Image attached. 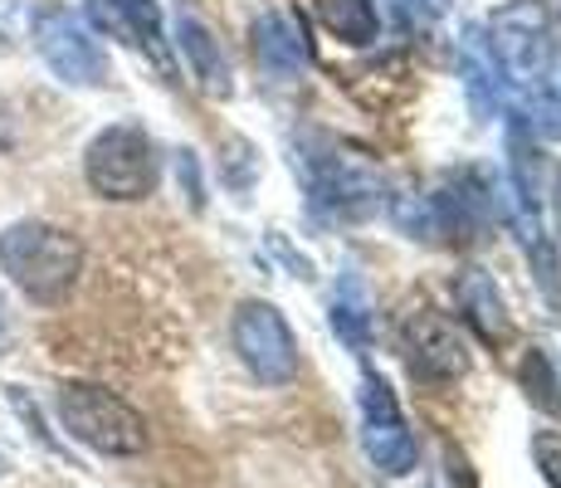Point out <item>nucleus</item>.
Segmentation results:
<instances>
[{"label": "nucleus", "mask_w": 561, "mask_h": 488, "mask_svg": "<svg viewBox=\"0 0 561 488\" xmlns=\"http://www.w3.org/2000/svg\"><path fill=\"white\" fill-rule=\"evenodd\" d=\"M489 54L499 69L508 107L523 113L537 98H552V59H557V25L547 0H508L489 20Z\"/></svg>", "instance_id": "nucleus-1"}, {"label": "nucleus", "mask_w": 561, "mask_h": 488, "mask_svg": "<svg viewBox=\"0 0 561 488\" xmlns=\"http://www.w3.org/2000/svg\"><path fill=\"white\" fill-rule=\"evenodd\" d=\"M0 274L10 279L30 303L54 308L79 288L83 245L54 220H15L0 230Z\"/></svg>", "instance_id": "nucleus-2"}, {"label": "nucleus", "mask_w": 561, "mask_h": 488, "mask_svg": "<svg viewBox=\"0 0 561 488\" xmlns=\"http://www.w3.org/2000/svg\"><path fill=\"white\" fill-rule=\"evenodd\" d=\"M54 416L69 440L83 450L107 454V459H133L147 450V420L137 406H127L117 390L93 386V382H64L54 390Z\"/></svg>", "instance_id": "nucleus-3"}, {"label": "nucleus", "mask_w": 561, "mask_h": 488, "mask_svg": "<svg viewBox=\"0 0 561 488\" xmlns=\"http://www.w3.org/2000/svg\"><path fill=\"white\" fill-rule=\"evenodd\" d=\"M83 181L99 201H147L157 191V147L137 123H113L83 147Z\"/></svg>", "instance_id": "nucleus-4"}, {"label": "nucleus", "mask_w": 561, "mask_h": 488, "mask_svg": "<svg viewBox=\"0 0 561 488\" xmlns=\"http://www.w3.org/2000/svg\"><path fill=\"white\" fill-rule=\"evenodd\" d=\"M30 39H35L39 59L59 83H69V89H103L107 83V49L99 45L89 20L73 15L69 5L35 10Z\"/></svg>", "instance_id": "nucleus-5"}, {"label": "nucleus", "mask_w": 561, "mask_h": 488, "mask_svg": "<svg viewBox=\"0 0 561 488\" xmlns=\"http://www.w3.org/2000/svg\"><path fill=\"white\" fill-rule=\"evenodd\" d=\"M230 342L259 386H288L298 376V342L274 303H240L230 322Z\"/></svg>", "instance_id": "nucleus-6"}, {"label": "nucleus", "mask_w": 561, "mask_h": 488, "mask_svg": "<svg viewBox=\"0 0 561 488\" xmlns=\"http://www.w3.org/2000/svg\"><path fill=\"white\" fill-rule=\"evenodd\" d=\"M304 177H308V191H312V205L332 215H362L381 201V171L371 167L366 157L347 147H322L304 157Z\"/></svg>", "instance_id": "nucleus-7"}, {"label": "nucleus", "mask_w": 561, "mask_h": 488, "mask_svg": "<svg viewBox=\"0 0 561 488\" xmlns=\"http://www.w3.org/2000/svg\"><path fill=\"white\" fill-rule=\"evenodd\" d=\"M357 400H362L366 459H371L381 474H391V479H405V474L415 469V459H420V444H415L410 420L401 416V406H396L391 386H386L381 376H362V396Z\"/></svg>", "instance_id": "nucleus-8"}, {"label": "nucleus", "mask_w": 561, "mask_h": 488, "mask_svg": "<svg viewBox=\"0 0 561 488\" xmlns=\"http://www.w3.org/2000/svg\"><path fill=\"white\" fill-rule=\"evenodd\" d=\"M401 338H405L410 372L425 376V382H455V376L469 372V342H463L455 332V322L439 318V313H430V308L410 313Z\"/></svg>", "instance_id": "nucleus-9"}, {"label": "nucleus", "mask_w": 561, "mask_h": 488, "mask_svg": "<svg viewBox=\"0 0 561 488\" xmlns=\"http://www.w3.org/2000/svg\"><path fill=\"white\" fill-rule=\"evenodd\" d=\"M250 35H254L259 64H264L268 73H278V79H294V73H304L312 64L308 30L294 10H264V15L254 20Z\"/></svg>", "instance_id": "nucleus-10"}, {"label": "nucleus", "mask_w": 561, "mask_h": 488, "mask_svg": "<svg viewBox=\"0 0 561 488\" xmlns=\"http://www.w3.org/2000/svg\"><path fill=\"white\" fill-rule=\"evenodd\" d=\"M93 25L107 35L127 39V45L147 49L152 59H167V39H161V5L157 0H89Z\"/></svg>", "instance_id": "nucleus-11"}, {"label": "nucleus", "mask_w": 561, "mask_h": 488, "mask_svg": "<svg viewBox=\"0 0 561 488\" xmlns=\"http://www.w3.org/2000/svg\"><path fill=\"white\" fill-rule=\"evenodd\" d=\"M455 298H459V313L469 318V328L479 332L483 342H508V303H503L499 284H493V274H483V269H463L459 284H455Z\"/></svg>", "instance_id": "nucleus-12"}, {"label": "nucleus", "mask_w": 561, "mask_h": 488, "mask_svg": "<svg viewBox=\"0 0 561 488\" xmlns=\"http://www.w3.org/2000/svg\"><path fill=\"white\" fill-rule=\"evenodd\" d=\"M176 49H181V59L191 64V79H196L205 93H230V59H225L220 39H215L196 15L176 20Z\"/></svg>", "instance_id": "nucleus-13"}, {"label": "nucleus", "mask_w": 561, "mask_h": 488, "mask_svg": "<svg viewBox=\"0 0 561 488\" xmlns=\"http://www.w3.org/2000/svg\"><path fill=\"white\" fill-rule=\"evenodd\" d=\"M312 5H318L328 35H337L342 45H376V35H381V15L371 0H312Z\"/></svg>", "instance_id": "nucleus-14"}, {"label": "nucleus", "mask_w": 561, "mask_h": 488, "mask_svg": "<svg viewBox=\"0 0 561 488\" xmlns=\"http://www.w3.org/2000/svg\"><path fill=\"white\" fill-rule=\"evenodd\" d=\"M332 332H337L352 352L371 347V303H366V288L357 279H342L337 293H332Z\"/></svg>", "instance_id": "nucleus-15"}, {"label": "nucleus", "mask_w": 561, "mask_h": 488, "mask_svg": "<svg viewBox=\"0 0 561 488\" xmlns=\"http://www.w3.org/2000/svg\"><path fill=\"white\" fill-rule=\"evenodd\" d=\"M523 390L537 410L561 416V382H557V372H552V362H547L542 347H533V352L523 356Z\"/></svg>", "instance_id": "nucleus-16"}, {"label": "nucleus", "mask_w": 561, "mask_h": 488, "mask_svg": "<svg viewBox=\"0 0 561 488\" xmlns=\"http://www.w3.org/2000/svg\"><path fill=\"white\" fill-rule=\"evenodd\" d=\"M533 459H537V469H542V479L552 488H561V435H537Z\"/></svg>", "instance_id": "nucleus-17"}, {"label": "nucleus", "mask_w": 561, "mask_h": 488, "mask_svg": "<svg viewBox=\"0 0 561 488\" xmlns=\"http://www.w3.org/2000/svg\"><path fill=\"white\" fill-rule=\"evenodd\" d=\"M396 10H401L405 25H430L445 10V0H396Z\"/></svg>", "instance_id": "nucleus-18"}, {"label": "nucleus", "mask_w": 561, "mask_h": 488, "mask_svg": "<svg viewBox=\"0 0 561 488\" xmlns=\"http://www.w3.org/2000/svg\"><path fill=\"white\" fill-rule=\"evenodd\" d=\"M176 177L186 181V195H191V205H201L205 195H201V177H196V157L191 151H181V161H176Z\"/></svg>", "instance_id": "nucleus-19"}, {"label": "nucleus", "mask_w": 561, "mask_h": 488, "mask_svg": "<svg viewBox=\"0 0 561 488\" xmlns=\"http://www.w3.org/2000/svg\"><path fill=\"white\" fill-rule=\"evenodd\" d=\"M552 93L561 98V39H557V59H552Z\"/></svg>", "instance_id": "nucleus-20"}]
</instances>
